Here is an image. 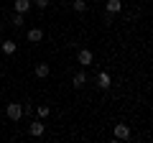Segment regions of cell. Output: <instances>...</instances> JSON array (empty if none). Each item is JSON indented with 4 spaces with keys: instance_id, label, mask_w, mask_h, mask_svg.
<instances>
[{
    "instance_id": "9",
    "label": "cell",
    "mask_w": 153,
    "mask_h": 143,
    "mask_svg": "<svg viewBox=\"0 0 153 143\" xmlns=\"http://www.w3.org/2000/svg\"><path fill=\"white\" fill-rule=\"evenodd\" d=\"M105 10L107 13H120L123 10V0H107L105 3Z\"/></svg>"
},
{
    "instance_id": "1",
    "label": "cell",
    "mask_w": 153,
    "mask_h": 143,
    "mask_svg": "<svg viewBox=\"0 0 153 143\" xmlns=\"http://www.w3.org/2000/svg\"><path fill=\"white\" fill-rule=\"evenodd\" d=\"M5 115H8V120H13V123H18L23 118V107H21V102H10L5 107Z\"/></svg>"
},
{
    "instance_id": "17",
    "label": "cell",
    "mask_w": 153,
    "mask_h": 143,
    "mask_svg": "<svg viewBox=\"0 0 153 143\" xmlns=\"http://www.w3.org/2000/svg\"><path fill=\"white\" fill-rule=\"evenodd\" d=\"M23 23H26V21H23V13H16V16H13V26H16V28H21Z\"/></svg>"
},
{
    "instance_id": "16",
    "label": "cell",
    "mask_w": 153,
    "mask_h": 143,
    "mask_svg": "<svg viewBox=\"0 0 153 143\" xmlns=\"http://www.w3.org/2000/svg\"><path fill=\"white\" fill-rule=\"evenodd\" d=\"M112 21H115V13H107V10H105V16H102V23H105V26H112Z\"/></svg>"
},
{
    "instance_id": "12",
    "label": "cell",
    "mask_w": 153,
    "mask_h": 143,
    "mask_svg": "<svg viewBox=\"0 0 153 143\" xmlns=\"http://www.w3.org/2000/svg\"><path fill=\"white\" fill-rule=\"evenodd\" d=\"M21 107H23V115H26V118H33V112H36V107H33L31 102H21Z\"/></svg>"
},
{
    "instance_id": "10",
    "label": "cell",
    "mask_w": 153,
    "mask_h": 143,
    "mask_svg": "<svg viewBox=\"0 0 153 143\" xmlns=\"http://www.w3.org/2000/svg\"><path fill=\"white\" fill-rule=\"evenodd\" d=\"M33 8L31 0H16V13H28Z\"/></svg>"
},
{
    "instance_id": "19",
    "label": "cell",
    "mask_w": 153,
    "mask_h": 143,
    "mask_svg": "<svg viewBox=\"0 0 153 143\" xmlns=\"http://www.w3.org/2000/svg\"><path fill=\"white\" fill-rule=\"evenodd\" d=\"M87 3H92V0H87Z\"/></svg>"
},
{
    "instance_id": "5",
    "label": "cell",
    "mask_w": 153,
    "mask_h": 143,
    "mask_svg": "<svg viewBox=\"0 0 153 143\" xmlns=\"http://www.w3.org/2000/svg\"><path fill=\"white\" fill-rule=\"evenodd\" d=\"M110 84H112L110 74H107V72H100V74H97V87L100 89H110Z\"/></svg>"
},
{
    "instance_id": "3",
    "label": "cell",
    "mask_w": 153,
    "mask_h": 143,
    "mask_svg": "<svg viewBox=\"0 0 153 143\" xmlns=\"http://www.w3.org/2000/svg\"><path fill=\"white\" fill-rule=\"evenodd\" d=\"M92 61H94V54L89 49H82L79 54H76V64H79V66H89Z\"/></svg>"
},
{
    "instance_id": "7",
    "label": "cell",
    "mask_w": 153,
    "mask_h": 143,
    "mask_svg": "<svg viewBox=\"0 0 153 143\" xmlns=\"http://www.w3.org/2000/svg\"><path fill=\"white\" fill-rule=\"evenodd\" d=\"M0 49H3V54H8V56H10V54H16L18 44H16V41H13V39H5V41H3V44H0Z\"/></svg>"
},
{
    "instance_id": "18",
    "label": "cell",
    "mask_w": 153,
    "mask_h": 143,
    "mask_svg": "<svg viewBox=\"0 0 153 143\" xmlns=\"http://www.w3.org/2000/svg\"><path fill=\"white\" fill-rule=\"evenodd\" d=\"M0 33H3V26H0Z\"/></svg>"
},
{
    "instance_id": "11",
    "label": "cell",
    "mask_w": 153,
    "mask_h": 143,
    "mask_svg": "<svg viewBox=\"0 0 153 143\" xmlns=\"http://www.w3.org/2000/svg\"><path fill=\"white\" fill-rule=\"evenodd\" d=\"M49 64H36V77L38 79H46V77H49Z\"/></svg>"
},
{
    "instance_id": "13",
    "label": "cell",
    "mask_w": 153,
    "mask_h": 143,
    "mask_svg": "<svg viewBox=\"0 0 153 143\" xmlns=\"http://www.w3.org/2000/svg\"><path fill=\"white\" fill-rule=\"evenodd\" d=\"M71 8H74L76 13H84V10H87V0H74V3H71Z\"/></svg>"
},
{
    "instance_id": "2",
    "label": "cell",
    "mask_w": 153,
    "mask_h": 143,
    "mask_svg": "<svg viewBox=\"0 0 153 143\" xmlns=\"http://www.w3.org/2000/svg\"><path fill=\"white\" fill-rule=\"evenodd\" d=\"M115 141H130V125L117 123L115 125Z\"/></svg>"
},
{
    "instance_id": "4",
    "label": "cell",
    "mask_w": 153,
    "mask_h": 143,
    "mask_svg": "<svg viewBox=\"0 0 153 143\" xmlns=\"http://www.w3.org/2000/svg\"><path fill=\"white\" fill-rule=\"evenodd\" d=\"M44 130H46V125H44L41 120H31V125H28V136L41 138V136H44Z\"/></svg>"
},
{
    "instance_id": "14",
    "label": "cell",
    "mask_w": 153,
    "mask_h": 143,
    "mask_svg": "<svg viewBox=\"0 0 153 143\" xmlns=\"http://www.w3.org/2000/svg\"><path fill=\"white\" fill-rule=\"evenodd\" d=\"M36 112H38V118H41V120H44V118H49V105H38V107H36Z\"/></svg>"
},
{
    "instance_id": "15",
    "label": "cell",
    "mask_w": 153,
    "mask_h": 143,
    "mask_svg": "<svg viewBox=\"0 0 153 143\" xmlns=\"http://www.w3.org/2000/svg\"><path fill=\"white\" fill-rule=\"evenodd\" d=\"M31 3H33V5L38 8V10H46V8H49V3H51V0H31Z\"/></svg>"
},
{
    "instance_id": "6",
    "label": "cell",
    "mask_w": 153,
    "mask_h": 143,
    "mask_svg": "<svg viewBox=\"0 0 153 143\" xmlns=\"http://www.w3.org/2000/svg\"><path fill=\"white\" fill-rule=\"evenodd\" d=\"M26 39L31 41V44H38V41H44V31H41V28H31V31L26 33Z\"/></svg>"
},
{
    "instance_id": "8",
    "label": "cell",
    "mask_w": 153,
    "mask_h": 143,
    "mask_svg": "<svg viewBox=\"0 0 153 143\" xmlns=\"http://www.w3.org/2000/svg\"><path fill=\"white\" fill-rule=\"evenodd\" d=\"M71 84H74L76 89H82L84 84H87V74H84V72L79 69V72H76V74H74V79H71Z\"/></svg>"
}]
</instances>
